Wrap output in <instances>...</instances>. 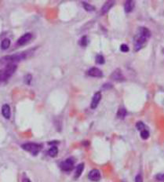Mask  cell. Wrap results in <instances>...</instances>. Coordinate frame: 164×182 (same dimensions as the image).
Wrapping results in <instances>:
<instances>
[{"label":"cell","mask_w":164,"mask_h":182,"mask_svg":"<svg viewBox=\"0 0 164 182\" xmlns=\"http://www.w3.org/2000/svg\"><path fill=\"white\" fill-rule=\"evenodd\" d=\"M152 33L147 28H139L137 34L134 37V50L135 51L140 50L145 44L147 40L151 37Z\"/></svg>","instance_id":"1"},{"label":"cell","mask_w":164,"mask_h":182,"mask_svg":"<svg viewBox=\"0 0 164 182\" xmlns=\"http://www.w3.org/2000/svg\"><path fill=\"white\" fill-rule=\"evenodd\" d=\"M17 69V65L14 64H8L5 69L0 70V83L6 81L11 77Z\"/></svg>","instance_id":"2"},{"label":"cell","mask_w":164,"mask_h":182,"mask_svg":"<svg viewBox=\"0 0 164 182\" xmlns=\"http://www.w3.org/2000/svg\"><path fill=\"white\" fill-rule=\"evenodd\" d=\"M28 52H24V53H21V54H17L14 55H11V56H7V57H3L2 60L4 62L8 63V64H14L17 61H20L21 60H24L27 57Z\"/></svg>","instance_id":"3"},{"label":"cell","mask_w":164,"mask_h":182,"mask_svg":"<svg viewBox=\"0 0 164 182\" xmlns=\"http://www.w3.org/2000/svg\"><path fill=\"white\" fill-rule=\"evenodd\" d=\"M22 148L24 149L25 151H28L30 153H32V155H36L42 148V146L39 144L36 143H27L24 144L22 145Z\"/></svg>","instance_id":"4"},{"label":"cell","mask_w":164,"mask_h":182,"mask_svg":"<svg viewBox=\"0 0 164 182\" xmlns=\"http://www.w3.org/2000/svg\"><path fill=\"white\" fill-rule=\"evenodd\" d=\"M73 167H74V160L72 158H67L60 164V168L65 171H69V170H72Z\"/></svg>","instance_id":"5"},{"label":"cell","mask_w":164,"mask_h":182,"mask_svg":"<svg viewBox=\"0 0 164 182\" xmlns=\"http://www.w3.org/2000/svg\"><path fill=\"white\" fill-rule=\"evenodd\" d=\"M32 33H26V34H24L23 36L20 37L17 40V45L19 46H24L25 44H27L28 42H29L30 40L32 39Z\"/></svg>","instance_id":"6"},{"label":"cell","mask_w":164,"mask_h":182,"mask_svg":"<svg viewBox=\"0 0 164 182\" xmlns=\"http://www.w3.org/2000/svg\"><path fill=\"white\" fill-rule=\"evenodd\" d=\"M111 78L115 81H117V82H122L125 79L124 78V75H122V71L120 69H117L114 71L112 75H111Z\"/></svg>","instance_id":"7"},{"label":"cell","mask_w":164,"mask_h":182,"mask_svg":"<svg viewBox=\"0 0 164 182\" xmlns=\"http://www.w3.org/2000/svg\"><path fill=\"white\" fill-rule=\"evenodd\" d=\"M101 99V92H97L94 93V95L93 97L92 101H91V105H90V107L92 109H95L96 107H97L99 102Z\"/></svg>","instance_id":"8"},{"label":"cell","mask_w":164,"mask_h":182,"mask_svg":"<svg viewBox=\"0 0 164 182\" xmlns=\"http://www.w3.org/2000/svg\"><path fill=\"white\" fill-rule=\"evenodd\" d=\"M88 177L92 181H98L99 180L101 179V173L98 170L93 169L89 173Z\"/></svg>","instance_id":"9"},{"label":"cell","mask_w":164,"mask_h":182,"mask_svg":"<svg viewBox=\"0 0 164 182\" xmlns=\"http://www.w3.org/2000/svg\"><path fill=\"white\" fill-rule=\"evenodd\" d=\"M87 75L91 77H102L103 76V72L101 70H100L97 68H91L89 71L87 72Z\"/></svg>","instance_id":"10"},{"label":"cell","mask_w":164,"mask_h":182,"mask_svg":"<svg viewBox=\"0 0 164 182\" xmlns=\"http://www.w3.org/2000/svg\"><path fill=\"white\" fill-rule=\"evenodd\" d=\"M114 4H115V2H113V1H108V2H106V3H104V6H102L101 8L102 14L107 13L109 11V9L114 6Z\"/></svg>","instance_id":"11"},{"label":"cell","mask_w":164,"mask_h":182,"mask_svg":"<svg viewBox=\"0 0 164 182\" xmlns=\"http://www.w3.org/2000/svg\"><path fill=\"white\" fill-rule=\"evenodd\" d=\"M2 114L6 119H9L10 115H11V111H10V107L8 105H4L2 107Z\"/></svg>","instance_id":"12"},{"label":"cell","mask_w":164,"mask_h":182,"mask_svg":"<svg viewBox=\"0 0 164 182\" xmlns=\"http://www.w3.org/2000/svg\"><path fill=\"white\" fill-rule=\"evenodd\" d=\"M134 1H131V0H128L126 1L124 4V9H125L126 13H130L134 9Z\"/></svg>","instance_id":"13"},{"label":"cell","mask_w":164,"mask_h":182,"mask_svg":"<svg viewBox=\"0 0 164 182\" xmlns=\"http://www.w3.org/2000/svg\"><path fill=\"white\" fill-rule=\"evenodd\" d=\"M84 170V164L83 163H80V164H79L76 167V170H75V177L78 178V177H79L80 175L82 174L83 173V171Z\"/></svg>","instance_id":"14"},{"label":"cell","mask_w":164,"mask_h":182,"mask_svg":"<svg viewBox=\"0 0 164 182\" xmlns=\"http://www.w3.org/2000/svg\"><path fill=\"white\" fill-rule=\"evenodd\" d=\"M57 153H58V149H57V148L56 146L51 147L49 149V151H48V154L51 157H55L57 155Z\"/></svg>","instance_id":"15"},{"label":"cell","mask_w":164,"mask_h":182,"mask_svg":"<svg viewBox=\"0 0 164 182\" xmlns=\"http://www.w3.org/2000/svg\"><path fill=\"white\" fill-rule=\"evenodd\" d=\"M10 46V40L9 39H4L1 42V48L3 50H6L8 49Z\"/></svg>","instance_id":"16"},{"label":"cell","mask_w":164,"mask_h":182,"mask_svg":"<svg viewBox=\"0 0 164 182\" xmlns=\"http://www.w3.org/2000/svg\"><path fill=\"white\" fill-rule=\"evenodd\" d=\"M126 110L125 108H119L118 110V112H117V116L119 119H124L126 116Z\"/></svg>","instance_id":"17"},{"label":"cell","mask_w":164,"mask_h":182,"mask_svg":"<svg viewBox=\"0 0 164 182\" xmlns=\"http://www.w3.org/2000/svg\"><path fill=\"white\" fill-rule=\"evenodd\" d=\"M83 6L84 9H86L87 11H93V10H94L95 8H94V6H91L90 4L89 3H86V2H83Z\"/></svg>","instance_id":"18"},{"label":"cell","mask_w":164,"mask_h":182,"mask_svg":"<svg viewBox=\"0 0 164 182\" xmlns=\"http://www.w3.org/2000/svg\"><path fill=\"white\" fill-rule=\"evenodd\" d=\"M140 137L144 140H147L149 137V132L147 130H143L140 131Z\"/></svg>","instance_id":"19"},{"label":"cell","mask_w":164,"mask_h":182,"mask_svg":"<svg viewBox=\"0 0 164 182\" xmlns=\"http://www.w3.org/2000/svg\"><path fill=\"white\" fill-rule=\"evenodd\" d=\"M104 57L101 55V54H99V55H97V57H96V62L99 64H104Z\"/></svg>","instance_id":"20"},{"label":"cell","mask_w":164,"mask_h":182,"mask_svg":"<svg viewBox=\"0 0 164 182\" xmlns=\"http://www.w3.org/2000/svg\"><path fill=\"white\" fill-rule=\"evenodd\" d=\"M87 43H88V40H87V36H83L81 38L80 41H79V44L81 46H87Z\"/></svg>","instance_id":"21"},{"label":"cell","mask_w":164,"mask_h":182,"mask_svg":"<svg viewBox=\"0 0 164 182\" xmlns=\"http://www.w3.org/2000/svg\"><path fill=\"white\" fill-rule=\"evenodd\" d=\"M136 127L138 130H145V126L142 122H137V124H136Z\"/></svg>","instance_id":"22"},{"label":"cell","mask_w":164,"mask_h":182,"mask_svg":"<svg viewBox=\"0 0 164 182\" xmlns=\"http://www.w3.org/2000/svg\"><path fill=\"white\" fill-rule=\"evenodd\" d=\"M120 50L123 52V53H126V52H128L129 51V47L128 46L126 45V44H122V45L120 46Z\"/></svg>","instance_id":"23"},{"label":"cell","mask_w":164,"mask_h":182,"mask_svg":"<svg viewBox=\"0 0 164 182\" xmlns=\"http://www.w3.org/2000/svg\"><path fill=\"white\" fill-rule=\"evenodd\" d=\"M155 178H156V180L159 181L164 182V173H158L155 176Z\"/></svg>","instance_id":"24"},{"label":"cell","mask_w":164,"mask_h":182,"mask_svg":"<svg viewBox=\"0 0 164 182\" xmlns=\"http://www.w3.org/2000/svg\"><path fill=\"white\" fill-rule=\"evenodd\" d=\"M135 182H143V178L140 174H137L135 177Z\"/></svg>","instance_id":"25"},{"label":"cell","mask_w":164,"mask_h":182,"mask_svg":"<svg viewBox=\"0 0 164 182\" xmlns=\"http://www.w3.org/2000/svg\"><path fill=\"white\" fill-rule=\"evenodd\" d=\"M27 79V80H28V82L26 83L29 85L30 82H31V80H32V75H26V77H25V79Z\"/></svg>","instance_id":"26"},{"label":"cell","mask_w":164,"mask_h":182,"mask_svg":"<svg viewBox=\"0 0 164 182\" xmlns=\"http://www.w3.org/2000/svg\"><path fill=\"white\" fill-rule=\"evenodd\" d=\"M23 182H31V181H29V179H28V178H24Z\"/></svg>","instance_id":"27"}]
</instances>
